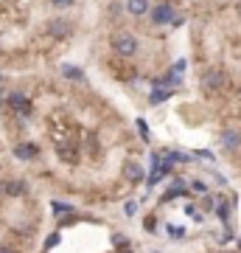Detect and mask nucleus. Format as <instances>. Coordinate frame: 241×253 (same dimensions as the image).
<instances>
[{
  "label": "nucleus",
  "mask_w": 241,
  "mask_h": 253,
  "mask_svg": "<svg viewBox=\"0 0 241 253\" xmlns=\"http://www.w3.org/2000/svg\"><path fill=\"white\" fill-rule=\"evenodd\" d=\"M112 48H115L121 56H135L138 48H140V42H138V37H132V34H115L112 37Z\"/></svg>",
  "instance_id": "f257e3e1"
},
{
  "label": "nucleus",
  "mask_w": 241,
  "mask_h": 253,
  "mask_svg": "<svg viewBox=\"0 0 241 253\" xmlns=\"http://www.w3.org/2000/svg\"><path fill=\"white\" fill-rule=\"evenodd\" d=\"M149 14H152V23L154 26H171V20L177 17V11H174V6L171 3H157L154 9H149Z\"/></svg>",
  "instance_id": "f03ea898"
},
{
  "label": "nucleus",
  "mask_w": 241,
  "mask_h": 253,
  "mask_svg": "<svg viewBox=\"0 0 241 253\" xmlns=\"http://www.w3.org/2000/svg\"><path fill=\"white\" fill-rule=\"evenodd\" d=\"M36 155H39V146L36 144H17L14 146V158L17 161H34Z\"/></svg>",
  "instance_id": "7ed1b4c3"
},
{
  "label": "nucleus",
  "mask_w": 241,
  "mask_h": 253,
  "mask_svg": "<svg viewBox=\"0 0 241 253\" xmlns=\"http://www.w3.org/2000/svg\"><path fill=\"white\" fill-rule=\"evenodd\" d=\"M9 104L17 110V113H23V116H31V101H28L23 93H11V96H9Z\"/></svg>",
  "instance_id": "20e7f679"
},
{
  "label": "nucleus",
  "mask_w": 241,
  "mask_h": 253,
  "mask_svg": "<svg viewBox=\"0 0 241 253\" xmlns=\"http://www.w3.org/2000/svg\"><path fill=\"white\" fill-rule=\"evenodd\" d=\"M149 0H126V11L132 14V17H143V14H149Z\"/></svg>",
  "instance_id": "39448f33"
},
{
  "label": "nucleus",
  "mask_w": 241,
  "mask_h": 253,
  "mask_svg": "<svg viewBox=\"0 0 241 253\" xmlns=\"http://www.w3.org/2000/svg\"><path fill=\"white\" fill-rule=\"evenodd\" d=\"M23 191H26V183H20V180L0 183V194H6V197H20Z\"/></svg>",
  "instance_id": "423d86ee"
},
{
  "label": "nucleus",
  "mask_w": 241,
  "mask_h": 253,
  "mask_svg": "<svg viewBox=\"0 0 241 253\" xmlns=\"http://www.w3.org/2000/svg\"><path fill=\"white\" fill-rule=\"evenodd\" d=\"M202 84H205V90H219V87L224 84V76L219 71H210V73H205Z\"/></svg>",
  "instance_id": "0eeeda50"
},
{
  "label": "nucleus",
  "mask_w": 241,
  "mask_h": 253,
  "mask_svg": "<svg viewBox=\"0 0 241 253\" xmlns=\"http://www.w3.org/2000/svg\"><path fill=\"white\" fill-rule=\"evenodd\" d=\"M222 144H224V149H239L241 146V135L236 132V129H227L222 135Z\"/></svg>",
  "instance_id": "6e6552de"
},
{
  "label": "nucleus",
  "mask_w": 241,
  "mask_h": 253,
  "mask_svg": "<svg viewBox=\"0 0 241 253\" xmlns=\"http://www.w3.org/2000/svg\"><path fill=\"white\" fill-rule=\"evenodd\" d=\"M48 31H51L54 37H68V34H70V26H68V23H62V20H56V23H51V26H48Z\"/></svg>",
  "instance_id": "1a4fd4ad"
},
{
  "label": "nucleus",
  "mask_w": 241,
  "mask_h": 253,
  "mask_svg": "<svg viewBox=\"0 0 241 253\" xmlns=\"http://www.w3.org/2000/svg\"><path fill=\"white\" fill-rule=\"evenodd\" d=\"M62 76H68V79H73V82H84V71L73 68V65H62Z\"/></svg>",
  "instance_id": "9d476101"
},
{
  "label": "nucleus",
  "mask_w": 241,
  "mask_h": 253,
  "mask_svg": "<svg viewBox=\"0 0 241 253\" xmlns=\"http://www.w3.org/2000/svg\"><path fill=\"white\" fill-rule=\"evenodd\" d=\"M124 172H126V177H129V180H140V177H143V169L138 166V163H126Z\"/></svg>",
  "instance_id": "9b49d317"
},
{
  "label": "nucleus",
  "mask_w": 241,
  "mask_h": 253,
  "mask_svg": "<svg viewBox=\"0 0 241 253\" xmlns=\"http://www.w3.org/2000/svg\"><path fill=\"white\" fill-rule=\"evenodd\" d=\"M171 96V90H163V87H154L152 90V96H149V101H152V104H160V101H166Z\"/></svg>",
  "instance_id": "f8f14e48"
},
{
  "label": "nucleus",
  "mask_w": 241,
  "mask_h": 253,
  "mask_svg": "<svg viewBox=\"0 0 241 253\" xmlns=\"http://www.w3.org/2000/svg\"><path fill=\"white\" fill-rule=\"evenodd\" d=\"M138 129H140L143 141H149V126H146V121H143V118H138Z\"/></svg>",
  "instance_id": "ddd939ff"
},
{
  "label": "nucleus",
  "mask_w": 241,
  "mask_h": 253,
  "mask_svg": "<svg viewBox=\"0 0 241 253\" xmlns=\"http://www.w3.org/2000/svg\"><path fill=\"white\" fill-rule=\"evenodd\" d=\"M51 6H56V9H68V6H73L76 0H48Z\"/></svg>",
  "instance_id": "4468645a"
},
{
  "label": "nucleus",
  "mask_w": 241,
  "mask_h": 253,
  "mask_svg": "<svg viewBox=\"0 0 241 253\" xmlns=\"http://www.w3.org/2000/svg\"><path fill=\"white\" fill-rule=\"evenodd\" d=\"M56 245H59V234H51L48 236V242H45V248L51 251V248H56Z\"/></svg>",
  "instance_id": "2eb2a0df"
},
{
  "label": "nucleus",
  "mask_w": 241,
  "mask_h": 253,
  "mask_svg": "<svg viewBox=\"0 0 241 253\" xmlns=\"http://www.w3.org/2000/svg\"><path fill=\"white\" fill-rule=\"evenodd\" d=\"M124 211L129 214V217H132L135 211H138V203H126V206H124Z\"/></svg>",
  "instance_id": "dca6fc26"
},
{
  "label": "nucleus",
  "mask_w": 241,
  "mask_h": 253,
  "mask_svg": "<svg viewBox=\"0 0 241 253\" xmlns=\"http://www.w3.org/2000/svg\"><path fill=\"white\" fill-rule=\"evenodd\" d=\"M112 242H115V245H118V248H124V245H126V236H121V234H115V236H112Z\"/></svg>",
  "instance_id": "f3484780"
},
{
  "label": "nucleus",
  "mask_w": 241,
  "mask_h": 253,
  "mask_svg": "<svg viewBox=\"0 0 241 253\" xmlns=\"http://www.w3.org/2000/svg\"><path fill=\"white\" fill-rule=\"evenodd\" d=\"M0 253H14V251H9V248H0Z\"/></svg>",
  "instance_id": "a211bd4d"
},
{
  "label": "nucleus",
  "mask_w": 241,
  "mask_h": 253,
  "mask_svg": "<svg viewBox=\"0 0 241 253\" xmlns=\"http://www.w3.org/2000/svg\"><path fill=\"white\" fill-rule=\"evenodd\" d=\"M236 11H239V17H241V0H239V6H236Z\"/></svg>",
  "instance_id": "6ab92c4d"
},
{
  "label": "nucleus",
  "mask_w": 241,
  "mask_h": 253,
  "mask_svg": "<svg viewBox=\"0 0 241 253\" xmlns=\"http://www.w3.org/2000/svg\"><path fill=\"white\" fill-rule=\"evenodd\" d=\"M0 107H3V99H0Z\"/></svg>",
  "instance_id": "aec40b11"
}]
</instances>
